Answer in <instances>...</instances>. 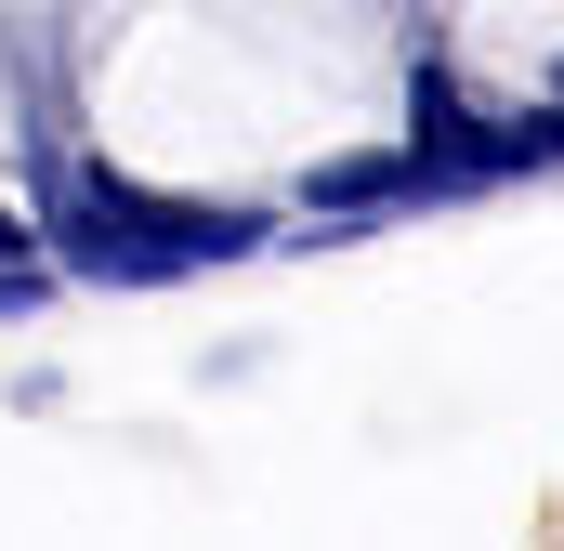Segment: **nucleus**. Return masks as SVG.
<instances>
[{"mask_svg": "<svg viewBox=\"0 0 564 551\" xmlns=\"http://www.w3.org/2000/svg\"><path fill=\"white\" fill-rule=\"evenodd\" d=\"M66 263L79 276H119V289H144V276H184V263H237L263 224L250 210H197V197H144V184H106V171H66Z\"/></svg>", "mask_w": 564, "mask_h": 551, "instance_id": "f257e3e1", "label": "nucleus"}, {"mask_svg": "<svg viewBox=\"0 0 564 551\" xmlns=\"http://www.w3.org/2000/svg\"><path fill=\"white\" fill-rule=\"evenodd\" d=\"M421 184H446V158H341V171H315V210H381Z\"/></svg>", "mask_w": 564, "mask_h": 551, "instance_id": "f03ea898", "label": "nucleus"}, {"mask_svg": "<svg viewBox=\"0 0 564 551\" xmlns=\"http://www.w3.org/2000/svg\"><path fill=\"white\" fill-rule=\"evenodd\" d=\"M0 263H13V210H0Z\"/></svg>", "mask_w": 564, "mask_h": 551, "instance_id": "7ed1b4c3", "label": "nucleus"}, {"mask_svg": "<svg viewBox=\"0 0 564 551\" xmlns=\"http://www.w3.org/2000/svg\"><path fill=\"white\" fill-rule=\"evenodd\" d=\"M552 93H564V66H552Z\"/></svg>", "mask_w": 564, "mask_h": 551, "instance_id": "20e7f679", "label": "nucleus"}]
</instances>
